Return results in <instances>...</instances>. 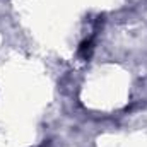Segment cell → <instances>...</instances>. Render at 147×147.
Here are the masks:
<instances>
[{"instance_id": "obj_1", "label": "cell", "mask_w": 147, "mask_h": 147, "mask_svg": "<svg viewBox=\"0 0 147 147\" xmlns=\"http://www.w3.org/2000/svg\"><path fill=\"white\" fill-rule=\"evenodd\" d=\"M92 48H94V39H92V38L82 41L80 46H79V57L84 58V60H87V58L92 55Z\"/></svg>"}]
</instances>
